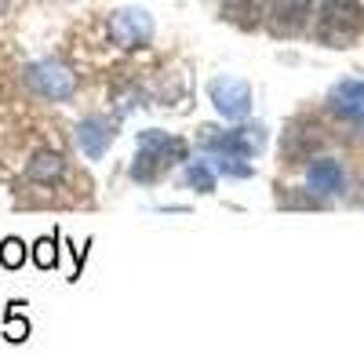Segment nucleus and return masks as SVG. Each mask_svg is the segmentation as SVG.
I'll return each instance as SVG.
<instances>
[{"mask_svg": "<svg viewBox=\"0 0 364 364\" xmlns=\"http://www.w3.org/2000/svg\"><path fill=\"white\" fill-rule=\"evenodd\" d=\"M186 154H190V146L178 135H168V132H157V128L139 132V154H135V164H132V178L135 182H154L168 168L186 161Z\"/></svg>", "mask_w": 364, "mask_h": 364, "instance_id": "f257e3e1", "label": "nucleus"}, {"mask_svg": "<svg viewBox=\"0 0 364 364\" xmlns=\"http://www.w3.org/2000/svg\"><path fill=\"white\" fill-rule=\"evenodd\" d=\"M364 26V8L357 0H321L317 8V41L328 48H350Z\"/></svg>", "mask_w": 364, "mask_h": 364, "instance_id": "f03ea898", "label": "nucleus"}, {"mask_svg": "<svg viewBox=\"0 0 364 364\" xmlns=\"http://www.w3.org/2000/svg\"><path fill=\"white\" fill-rule=\"evenodd\" d=\"M266 146V128H233V132H219L204 124L200 128V149L204 154H237V157H255Z\"/></svg>", "mask_w": 364, "mask_h": 364, "instance_id": "7ed1b4c3", "label": "nucleus"}, {"mask_svg": "<svg viewBox=\"0 0 364 364\" xmlns=\"http://www.w3.org/2000/svg\"><path fill=\"white\" fill-rule=\"evenodd\" d=\"M26 80L37 95L51 99V102H66L77 95V73H70V66L55 63V58H41L26 70Z\"/></svg>", "mask_w": 364, "mask_h": 364, "instance_id": "20e7f679", "label": "nucleus"}, {"mask_svg": "<svg viewBox=\"0 0 364 364\" xmlns=\"http://www.w3.org/2000/svg\"><path fill=\"white\" fill-rule=\"evenodd\" d=\"M208 99L226 120H245L252 113V87L240 77H215L208 84Z\"/></svg>", "mask_w": 364, "mask_h": 364, "instance_id": "39448f33", "label": "nucleus"}, {"mask_svg": "<svg viewBox=\"0 0 364 364\" xmlns=\"http://www.w3.org/2000/svg\"><path fill=\"white\" fill-rule=\"evenodd\" d=\"M109 37L120 48H146L154 41V18L146 8H120L109 18Z\"/></svg>", "mask_w": 364, "mask_h": 364, "instance_id": "423d86ee", "label": "nucleus"}, {"mask_svg": "<svg viewBox=\"0 0 364 364\" xmlns=\"http://www.w3.org/2000/svg\"><path fill=\"white\" fill-rule=\"evenodd\" d=\"M314 15V0H273L266 22L273 37H295Z\"/></svg>", "mask_w": 364, "mask_h": 364, "instance_id": "0eeeda50", "label": "nucleus"}, {"mask_svg": "<svg viewBox=\"0 0 364 364\" xmlns=\"http://www.w3.org/2000/svg\"><path fill=\"white\" fill-rule=\"evenodd\" d=\"M113 139H117V128H113L109 117L91 113V117H84L80 124H77V142H80V149H84L87 161H99L106 149L113 146Z\"/></svg>", "mask_w": 364, "mask_h": 364, "instance_id": "6e6552de", "label": "nucleus"}, {"mask_svg": "<svg viewBox=\"0 0 364 364\" xmlns=\"http://www.w3.org/2000/svg\"><path fill=\"white\" fill-rule=\"evenodd\" d=\"M306 186L310 193H321V197H336L346 190V171L339 161H331V157H321L306 168Z\"/></svg>", "mask_w": 364, "mask_h": 364, "instance_id": "1a4fd4ad", "label": "nucleus"}, {"mask_svg": "<svg viewBox=\"0 0 364 364\" xmlns=\"http://www.w3.org/2000/svg\"><path fill=\"white\" fill-rule=\"evenodd\" d=\"M331 109L339 117H346L350 124H357L364 132V80H343L331 87Z\"/></svg>", "mask_w": 364, "mask_h": 364, "instance_id": "9d476101", "label": "nucleus"}, {"mask_svg": "<svg viewBox=\"0 0 364 364\" xmlns=\"http://www.w3.org/2000/svg\"><path fill=\"white\" fill-rule=\"evenodd\" d=\"M262 15V0H223V18L237 22L240 29H252Z\"/></svg>", "mask_w": 364, "mask_h": 364, "instance_id": "9b49d317", "label": "nucleus"}, {"mask_svg": "<svg viewBox=\"0 0 364 364\" xmlns=\"http://www.w3.org/2000/svg\"><path fill=\"white\" fill-rule=\"evenodd\" d=\"M63 157H58V154H48V149H44V154H37L33 161H29V168H26V175L29 178H33V182H51V178H58V175H63Z\"/></svg>", "mask_w": 364, "mask_h": 364, "instance_id": "f8f14e48", "label": "nucleus"}, {"mask_svg": "<svg viewBox=\"0 0 364 364\" xmlns=\"http://www.w3.org/2000/svg\"><path fill=\"white\" fill-rule=\"evenodd\" d=\"M211 171H219L226 178H248L252 164L248 157H237V154H211Z\"/></svg>", "mask_w": 364, "mask_h": 364, "instance_id": "ddd939ff", "label": "nucleus"}, {"mask_svg": "<svg viewBox=\"0 0 364 364\" xmlns=\"http://www.w3.org/2000/svg\"><path fill=\"white\" fill-rule=\"evenodd\" d=\"M186 186L197 190V193H215V175H211V164L193 161V164L186 168Z\"/></svg>", "mask_w": 364, "mask_h": 364, "instance_id": "4468645a", "label": "nucleus"}, {"mask_svg": "<svg viewBox=\"0 0 364 364\" xmlns=\"http://www.w3.org/2000/svg\"><path fill=\"white\" fill-rule=\"evenodd\" d=\"M18 306H22V302H11V306H8V321H4V331H0V336L11 339V343H26L29 339V321L18 314Z\"/></svg>", "mask_w": 364, "mask_h": 364, "instance_id": "2eb2a0df", "label": "nucleus"}, {"mask_svg": "<svg viewBox=\"0 0 364 364\" xmlns=\"http://www.w3.org/2000/svg\"><path fill=\"white\" fill-rule=\"evenodd\" d=\"M33 262L37 269H51L58 262V240L55 237H41L37 245H33Z\"/></svg>", "mask_w": 364, "mask_h": 364, "instance_id": "dca6fc26", "label": "nucleus"}, {"mask_svg": "<svg viewBox=\"0 0 364 364\" xmlns=\"http://www.w3.org/2000/svg\"><path fill=\"white\" fill-rule=\"evenodd\" d=\"M0 262H4V269H18L26 262V245L18 237H8L4 245H0Z\"/></svg>", "mask_w": 364, "mask_h": 364, "instance_id": "f3484780", "label": "nucleus"}, {"mask_svg": "<svg viewBox=\"0 0 364 364\" xmlns=\"http://www.w3.org/2000/svg\"><path fill=\"white\" fill-rule=\"evenodd\" d=\"M8 4H11V0H0V15H4V11H8Z\"/></svg>", "mask_w": 364, "mask_h": 364, "instance_id": "a211bd4d", "label": "nucleus"}]
</instances>
